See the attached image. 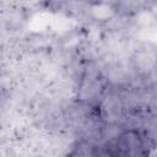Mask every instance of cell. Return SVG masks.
<instances>
[{"label":"cell","mask_w":157,"mask_h":157,"mask_svg":"<svg viewBox=\"0 0 157 157\" xmlns=\"http://www.w3.org/2000/svg\"><path fill=\"white\" fill-rule=\"evenodd\" d=\"M140 146V139L137 135H132V132H125L120 136V142H119V148L128 153L135 151Z\"/></svg>","instance_id":"1"},{"label":"cell","mask_w":157,"mask_h":157,"mask_svg":"<svg viewBox=\"0 0 157 157\" xmlns=\"http://www.w3.org/2000/svg\"><path fill=\"white\" fill-rule=\"evenodd\" d=\"M93 157H118L117 153L114 152L113 148H110L109 146H104V147H99L97 148V151L94 152Z\"/></svg>","instance_id":"2"}]
</instances>
